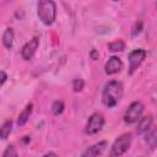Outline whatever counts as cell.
Listing matches in <instances>:
<instances>
[{
    "label": "cell",
    "mask_w": 157,
    "mask_h": 157,
    "mask_svg": "<svg viewBox=\"0 0 157 157\" xmlns=\"http://www.w3.org/2000/svg\"><path fill=\"white\" fill-rule=\"evenodd\" d=\"M123 96V85L117 80H110L105 83L102 92V103L107 108H114Z\"/></svg>",
    "instance_id": "cell-1"
},
{
    "label": "cell",
    "mask_w": 157,
    "mask_h": 157,
    "mask_svg": "<svg viewBox=\"0 0 157 157\" xmlns=\"http://www.w3.org/2000/svg\"><path fill=\"white\" fill-rule=\"evenodd\" d=\"M37 13H38V17L39 20L49 26L52 25L54 21H55V17H56V5L54 1H50V0H42L38 2L37 5Z\"/></svg>",
    "instance_id": "cell-2"
},
{
    "label": "cell",
    "mask_w": 157,
    "mask_h": 157,
    "mask_svg": "<svg viewBox=\"0 0 157 157\" xmlns=\"http://www.w3.org/2000/svg\"><path fill=\"white\" fill-rule=\"evenodd\" d=\"M132 135L130 132L121 134L119 137H117L110 147L109 157H121L131 146Z\"/></svg>",
    "instance_id": "cell-3"
},
{
    "label": "cell",
    "mask_w": 157,
    "mask_h": 157,
    "mask_svg": "<svg viewBox=\"0 0 157 157\" xmlns=\"http://www.w3.org/2000/svg\"><path fill=\"white\" fill-rule=\"evenodd\" d=\"M144 108L145 107H144L142 102H140V101L132 102L128 107V109H126V112L124 114V121H125V124H134V123H136L141 118V114L144 112Z\"/></svg>",
    "instance_id": "cell-4"
},
{
    "label": "cell",
    "mask_w": 157,
    "mask_h": 157,
    "mask_svg": "<svg viewBox=\"0 0 157 157\" xmlns=\"http://www.w3.org/2000/svg\"><path fill=\"white\" fill-rule=\"evenodd\" d=\"M104 125V117L101 114V113H93L87 123H86V126H85V134L87 135H94L97 132H99L102 130Z\"/></svg>",
    "instance_id": "cell-5"
},
{
    "label": "cell",
    "mask_w": 157,
    "mask_h": 157,
    "mask_svg": "<svg viewBox=\"0 0 157 157\" xmlns=\"http://www.w3.org/2000/svg\"><path fill=\"white\" fill-rule=\"evenodd\" d=\"M147 53L145 49H134L132 52H130L128 59H129V75H132L142 64V61L145 60Z\"/></svg>",
    "instance_id": "cell-6"
},
{
    "label": "cell",
    "mask_w": 157,
    "mask_h": 157,
    "mask_svg": "<svg viewBox=\"0 0 157 157\" xmlns=\"http://www.w3.org/2000/svg\"><path fill=\"white\" fill-rule=\"evenodd\" d=\"M39 47V38L38 37H33L32 39H29L21 49V55L25 60H29L33 58V55L36 54L37 49Z\"/></svg>",
    "instance_id": "cell-7"
},
{
    "label": "cell",
    "mask_w": 157,
    "mask_h": 157,
    "mask_svg": "<svg viewBox=\"0 0 157 157\" xmlns=\"http://www.w3.org/2000/svg\"><path fill=\"white\" fill-rule=\"evenodd\" d=\"M107 147V141H99L86 148L80 157H99Z\"/></svg>",
    "instance_id": "cell-8"
},
{
    "label": "cell",
    "mask_w": 157,
    "mask_h": 157,
    "mask_svg": "<svg viewBox=\"0 0 157 157\" xmlns=\"http://www.w3.org/2000/svg\"><path fill=\"white\" fill-rule=\"evenodd\" d=\"M121 69H123V61L118 56H110L104 65V71L107 75H114L119 72Z\"/></svg>",
    "instance_id": "cell-9"
},
{
    "label": "cell",
    "mask_w": 157,
    "mask_h": 157,
    "mask_svg": "<svg viewBox=\"0 0 157 157\" xmlns=\"http://www.w3.org/2000/svg\"><path fill=\"white\" fill-rule=\"evenodd\" d=\"M152 121L153 118L152 115H147V117H142L139 119V124H137V134H145L151 128H152Z\"/></svg>",
    "instance_id": "cell-10"
},
{
    "label": "cell",
    "mask_w": 157,
    "mask_h": 157,
    "mask_svg": "<svg viewBox=\"0 0 157 157\" xmlns=\"http://www.w3.org/2000/svg\"><path fill=\"white\" fill-rule=\"evenodd\" d=\"M32 110H33V104L32 103H28L23 108V110L20 113V115H18V119H17V125L18 126H23L27 123V120L29 119V117L32 114Z\"/></svg>",
    "instance_id": "cell-11"
},
{
    "label": "cell",
    "mask_w": 157,
    "mask_h": 157,
    "mask_svg": "<svg viewBox=\"0 0 157 157\" xmlns=\"http://www.w3.org/2000/svg\"><path fill=\"white\" fill-rule=\"evenodd\" d=\"M13 38H15V33L12 28H6V31L2 34V43L5 45V48L11 49L13 45Z\"/></svg>",
    "instance_id": "cell-12"
},
{
    "label": "cell",
    "mask_w": 157,
    "mask_h": 157,
    "mask_svg": "<svg viewBox=\"0 0 157 157\" xmlns=\"http://www.w3.org/2000/svg\"><path fill=\"white\" fill-rule=\"evenodd\" d=\"M12 131V120H6L2 123V125L0 126V139L1 140H6L9 137V135Z\"/></svg>",
    "instance_id": "cell-13"
},
{
    "label": "cell",
    "mask_w": 157,
    "mask_h": 157,
    "mask_svg": "<svg viewBox=\"0 0 157 157\" xmlns=\"http://www.w3.org/2000/svg\"><path fill=\"white\" fill-rule=\"evenodd\" d=\"M108 48H109V50H112V52H121V50L125 49V43H124L121 39H118V40H114V42L109 43Z\"/></svg>",
    "instance_id": "cell-14"
},
{
    "label": "cell",
    "mask_w": 157,
    "mask_h": 157,
    "mask_svg": "<svg viewBox=\"0 0 157 157\" xmlns=\"http://www.w3.org/2000/svg\"><path fill=\"white\" fill-rule=\"evenodd\" d=\"M64 108H65V105H64V102L63 101H54V103L52 104V112H53V114L54 115H59V114H61L63 112H64Z\"/></svg>",
    "instance_id": "cell-15"
},
{
    "label": "cell",
    "mask_w": 157,
    "mask_h": 157,
    "mask_svg": "<svg viewBox=\"0 0 157 157\" xmlns=\"http://www.w3.org/2000/svg\"><path fill=\"white\" fill-rule=\"evenodd\" d=\"M1 157H18L16 147H15L13 145H9V146L5 148V151L2 152V156H1Z\"/></svg>",
    "instance_id": "cell-16"
},
{
    "label": "cell",
    "mask_w": 157,
    "mask_h": 157,
    "mask_svg": "<svg viewBox=\"0 0 157 157\" xmlns=\"http://www.w3.org/2000/svg\"><path fill=\"white\" fill-rule=\"evenodd\" d=\"M85 87V81L82 78H75L72 81V91L74 92H81Z\"/></svg>",
    "instance_id": "cell-17"
},
{
    "label": "cell",
    "mask_w": 157,
    "mask_h": 157,
    "mask_svg": "<svg viewBox=\"0 0 157 157\" xmlns=\"http://www.w3.org/2000/svg\"><path fill=\"white\" fill-rule=\"evenodd\" d=\"M156 130H151L150 134L146 132V141L150 144L151 147H155V144H156Z\"/></svg>",
    "instance_id": "cell-18"
},
{
    "label": "cell",
    "mask_w": 157,
    "mask_h": 157,
    "mask_svg": "<svg viewBox=\"0 0 157 157\" xmlns=\"http://www.w3.org/2000/svg\"><path fill=\"white\" fill-rule=\"evenodd\" d=\"M141 29H142V23H141V22H136V23L134 25V27H132V31H131V36H132V37L137 36V34L141 32Z\"/></svg>",
    "instance_id": "cell-19"
},
{
    "label": "cell",
    "mask_w": 157,
    "mask_h": 157,
    "mask_svg": "<svg viewBox=\"0 0 157 157\" xmlns=\"http://www.w3.org/2000/svg\"><path fill=\"white\" fill-rule=\"evenodd\" d=\"M6 80H7L6 72H5V71H0V87L6 82Z\"/></svg>",
    "instance_id": "cell-20"
},
{
    "label": "cell",
    "mask_w": 157,
    "mask_h": 157,
    "mask_svg": "<svg viewBox=\"0 0 157 157\" xmlns=\"http://www.w3.org/2000/svg\"><path fill=\"white\" fill-rule=\"evenodd\" d=\"M90 55H91V58H92L93 60L98 59V56H99V54H98V52H97L96 49H92V50H91V54H90Z\"/></svg>",
    "instance_id": "cell-21"
},
{
    "label": "cell",
    "mask_w": 157,
    "mask_h": 157,
    "mask_svg": "<svg viewBox=\"0 0 157 157\" xmlns=\"http://www.w3.org/2000/svg\"><path fill=\"white\" fill-rule=\"evenodd\" d=\"M40 157H58L54 152H48V153H45V155H43V156H40Z\"/></svg>",
    "instance_id": "cell-22"
}]
</instances>
